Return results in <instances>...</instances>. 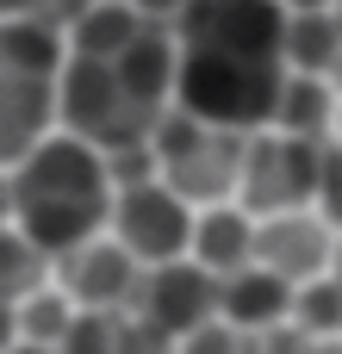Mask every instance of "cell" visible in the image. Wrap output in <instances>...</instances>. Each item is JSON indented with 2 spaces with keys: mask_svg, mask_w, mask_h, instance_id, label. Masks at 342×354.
<instances>
[{
  "mask_svg": "<svg viewBox=\"0 0 342 354\" xmlns=\"http://www.w3.org/2000/svg\"><path fill=\"white\" fill-rule=\"evenodd\" d=\"M118 354H181V336H168L162 324H150V317H131V311H125Z\"/></svg>",
  "mask_w": 342,
  "mask_h": 354,
  "instance_id": "cb8c5ba5",
  "label": "cell"
},
{
  "mask_svg": "<svg viewBox=\"0 0 342 354\" xmlns=\"http://www.w3.org/2000/svg\"><path fill=\"white\" fill-rule=\"evenodd\" d=\"M106 174H112V187H118V193L162 180V156H156V137H150V143H131V149H112V156H106Z\"/></svg>",
  "mask_w": 342,
  "mask_h": 354,
  "instance_id": "7402d4cb",
  "label": "cell"
},
{
  "mask_svg": "<svg viewBox=\"0 0 342 354\" xmlns=\"http://www.w3.org/2000/svg\"><path fill=\"white\" fill-rule=\"evenodd\" d=\"M193 230H199V205H187L168 180L131 187L112 205V236L143 261V268H168L193 255Z\"/></svg>",
  "mask_w": 342,
  "mask_h": 354,
  "instance_id": "52a82bcc",
  "label": "cell"
},
{
  "mask_svg": "<svg viewBox=\"0 0 342 354\" xmlns=\"http://www.w3.org/2000/svg\"><path fill=\"white\" fill-rule=\"evenodd\" d=\"M125 336V311H75V330L56 354H118Z\"/></svg>",
  "mask_w": 342,
  "mask_h": 354,
  "instance_id": "44dd1931",
  "label": "cell"
},
{
  "mask_svg": "<svg viewBox=\"0 0 342 354\" xmlns=\"http://www.w3.org/2000/svg\"><path fill=\"white\" fill-rule=\"evenodd\" d=\"M336 143H342V112H336Z\"/></svg>",
  "mask_w": 342,
  "mask_h": 354,
  "instance_id": "d6a6232c",
  "label": "cell"
},
{
  "mask_svg": "<svg viewBox=\"0 0 342 354\" xmlns=\"http://www.w3.org/2000/svg\"><path fill=\"white\" fill-rule=\"evenodd\" d=\"M330 87H336V93H342V62H336V68H330Z\"/></svg>",
  "mask_w": 342,
  "mask_h": 354,
  "instance_id": "4dcf8cb0",
  "label": "cell"
},
{
  "mask_svg": "<svg viewBox=\"0 0 342 354\" xmlns=\"http://www.w3.org/2000/svg\"><path fill=\"white\" fill-rule=\"evenodd\" d=\"M131 317H150V324H162L168 336L187 342L193 330H206V324L224 317V280L212 268H199L193 255L168 261V268H150L143 286H137V299H131Z\"/></svg>",
  "mask_w": 342,
  "mask_h": 354,
  "instance_id": "ba28073f",
  "label": "cell"
},
{
  "mask_svg": "<svg viewBox=\"0 0 342 354\" xmlns=\"http://www.w3.org/2000/svg\"><path fill=\"white\" fill-rule=\"evenodd\" d=\"M150 25H156V19H143L131 0H93V6L69 25V44H75V56H87V62H118Z\"/></svg>",
  "mask_w": 342,
  "mask_h": 354,
  "instance_id": "9a60e30c",
  "label": "cell"
},
{
  "mask_svg": "<svg viewBox=\"0 0 342 354\" xmlns=\"http://www.w3.org/2000/svg\"><path fill=\"white\" fill-rule=\"evenodd\" d=\"M50 274H56V255L37 249L19 224H6V236H0V292H6V305H25V299L50 292Z\"/></svg>",
  "mask_w": 342,
  "mask_h": 354,
  "instance_id": "ac0fdd59",
  "label": "cell"
},
{
  "mask_svg": "<svg viewBox=\"0 0 342 354\" xmlns=\"http://www.w3.org/2000/svg\"><path fill=\"white\" fill-rule=\"evenodd\" d=\"M75 299L56 286V292H37L25 305H6V342H37V348H62L69 330H75Z\"/></svg>",
  "mask_w": 342,
  "mask_h": 354,
  "instance_id": "d6986e66",
  "label": "cell"
},
{
  "mask_svg": "<svg viewBox=\"0 0 342 354\" xmlns=\"http://www.w3.org/2000/svg\"><path fill=\"white\" fill-rule=\"evenodd\" d=\"M174 37H181V50L280 62V50H287V0H193L181 12Z\"/></svg>",
  "mask_w": 342,
  "mask_h": 354,
  "instance_id": "8992f818",
  "label": "cell"
},
{
  "mask_svg": "<svg viewBox=\"0 0 342 354\" xmlns=\"http://www.w3.org/2000/svg\"><path fill=\"white\" fill-rule=\"evenodd\" d=\"M318 187H324V143H305V137H287V131H262L249 143L237 205L255 212V218H287V212H312Z\"/></svg>",
  "mask_w": 342,
  "mask_h": 354,
  "instance_id": "5b68a950",
  "label": "cell"
},
{
  "mask_svg": "<svg viewBox=\"0 0 342 354\" xmlns=\"http://www.w3.org/2000/svg\"><path fill=\"white\" fill-rule=\"evenodd\" d=\"M93 0H6V19H50V25H75Z\"/></svg>",
  "mask_w": 342,
  "mask_h": 354,
  "instance_id": "484cf974",
  "label": "cell"
},
{
  "mask_svg": "<svg viewBox=\"0 0 342 354\" xmlns=\"http://www.w3.org/2000/svg\"><path fill=\"white\" fill-rule=\"evenodd\" d=\"M143 261L118 243V236H93L75 255L56 261V286L81 305V311H131L137 286H143Z\"/></svg>",
  "mask_w": 342,
  "mask_h": 354,
  "instance_id": "9c48e42d",
  "label": "cell"
},
{
  "mask_svg": "<svg viewBox=\"0 0 342 354\" xmlns=\"http://www.w3.org/2000/svg\"><path fill=\"white\" fill-rule=\"evenodd\" d=\"M293 324H299V330H312V336H342V280H336V274H324V280L299 286Z\"/></svg>",
  "mask_w": 342,
  "mask_h": 354,
  "instance_id": "ffe728a7",
  "label": "cell"
},
{
  "mask_svg": "<svg viewBox=\"0 0 342 354\" xmlns=\"http://www.w3.org/2000/svg\"><path fill=\"white\" fill-rule=\"evenodd\" d=\"M255 236H262V218L243 212L237 199L231 205H206L199 212V230H193V261L212 268L218 280H231V274L255 268Z\"/></svg>",
  "mask_w": 342,
  "mask_h": 354,
  "instance_id": "7c38bea8",
  "label": "cell"
},
{
  "mask_svg": "<svg viewBox=\"0 0 342 354\" xmlns=\"http://www.w3.org/2000/svg\"><path fill=\"white\" fill-rule=\"evenodd\" d=\"M312 354H342V336H318V342H312Z\"/></svg>",
  "mask_w": 342,
  "mask_h": 354,
  "instance_id": "f1b7e54d",
  "label": "cell"
},
{
  "mask_svg": "<svg viewBox=\"0 0 342 354\" xmlns=\"http://www.w3.org/2000/svg\"><path fill=\"white\" fill-rule=\"evenodd\" d=\"M56 93H62V131H69V137H87V143L106 149V156H112V149H131V143H150L156 124H162V112H150V106L118 81L112 62L75 56V62L62 68Z\"/></svg>",
  "mask_w": 342,
  "mask_h": 354,
  "instance_id": "277c9868",
  "label": "cell"
},
{
  "mask_svg": "<svg viewBox=\"0 0 342 354\" xmlns=\"http://www.w3.org/2000/svg\"><path fill=\"white\" fill-rule=\"evenodd\" d=\"M181 354H255V336L218 317V324H206V330H193V336L181 342Z\"/></svg>",
  "mask_w": 342,
  "mask_h": 354,
  "instance_id": "603a6c76",
  "label": "cell"
},
{
  "mask_svg": "<svg viewBox=\"0 0 342 354\" xmlns=\"http://www.w3.org/2000/svg\"><path fill=\"white\" fill-rule=\"evenodd\" d=\"M112 205L118 187L106 174V149H93L87 137L56 131L25 162L6 168V224H19L56 261L93 243L100 224H112Z\"/></svg>",
  "mask_w": 342,
  "mask_h": 354,
  "instance_id": "6da1fadb",
  "label": "cell"
},
{
  "mask_svg": "<svg viewBox=\"0 0 342 354\" xmlns=\"http://www.w3.org/2000/svg\"><path fill=\"white\" fill-rule=\"evenodd\" d=\"M293 305H299V286L280 280V274L262 268V261L224 280V324H237V330H249V336L293 324Z\"/></svg>",
  "mask_w": 342,
  "mask_h": 354,
  "instance_id": "4fadbf2b",
  "label": "cell"
},
{
  "mask_svg": "<svg viewBox=\"0 0 342 354\" xmlns=\"http://www.w3.org/2000/svg\"><path fill=\"white\" fill-rule=\"evenodd\" d=\"M287 75H324L342 62V19L336 12H287Z\"/></svg>",
  "mask_w": 342,
  "mask_h": 354,
  "instance_id": "e0dca14e",
  "label": "cell"
},
{
  "mask_svg": "<svg viewBox=\"0 0 342 354\" xmlns=\"http://www.w3.org/2000/svg\"><path fill=\"white\" fill-rule=\"evenodd\" d=\"M287 12H336V0H287Z\"/></svg>",
  "mask_w": 342,
  "mask_h": 354,
  "instance_id": "83f0119b",
  "label": "cell"
},
{
  "mask_svg": "<svg viewBox=\"0 0 342 354\" xmlns=\"http://www.w3.org/2000/svg\"><path fill=\"white\" fill-rule=\"evenodd\" d=\"M6 354H56V348H37V342H6Z\"/></svg>",
  "mask_w": 342,
  "mask_h": 354,
  "instance_id": "f546056e",
  "label": "cell"
},
{
  "mask_svg": "<svg viewBox=\"0 0 342 354\" xmlns=\"http://www.w3.org/2000/svg\"><path fill=\"white\" fill-rule=\"evenodd\" d=\"M336 19H342V0H336Z\"/></svg>",
  "mask_w": 342,
  "mask_h": 354,
  "instance_id": "836d02e7",
  "label": "cell"
},
{
  "mask_svg": "<svg viewBox=\"0 0 342 354\" xmlns=\"http://www.w3.org/2000/svg\"><path fill=\"white\" fill-rule=\"evenodd\" d=\"M62 131V93L44 75H6V168Z\"/></svg>",
  "mask_w": 342,
  "mask_h": 354,
  "instance_id": "8fae6325",
  "label": "cell"
},
{
  "mask_svg": "<svg viewBox=\"0 0 342 354\" xmlns=\"http://www.w3.org/2000/svg\"><path fill=\"white\" fill-rule=\"evenodd\" d=\"M249 143L255 137H237V131H218L181 106L162 112L156 124V156H162V180L187 199V205H231L243 193V162H249Z\"/></svg>",
  "mask_w": 342,
  "mask_h": 354,
  "instance_id": "3957f363",
  "label": "cell"
},
{
  "mask_svg": "<svg viewBox=\"0 0 342 354\" xmlns=\"http://www.w3.org/2000/svg\"><path fill=\"white\" fill-rule=\"evenodd\" d=\"M312 330H299V324H280V330H262L255 336V354H312Z\"/></svg>",
  "mask_w": 342,
  "mask_h": 354,
  "instance_id": "4316f807",
  "label": "cell"
},
{
  "mask_svg": "<svg viewBox=\"0 0 342 354\" xmlns=\"http://www.w3.org/2000/svg\"><path fill=\"white\" fill-rule=\"evenodd\" d=\"M318 218L342 236V143H324V187H318Z\"/></svg>",
  "mask_w": 342,
  "mask_h": 354,
  "instance_id": "d4e9b609",
  "label": "cell"
},
{
  "mask_svg": "<svg viewBox=\"0 0 342 354\" xmlns=\"http://www.w3.org/2000/svg\"><path fill=\"white\" fill-rule=\"evenodd\" d=\"M280 93H287V62H255V56H212V50H181V87L174 106L237 131V137H262L280 118Z\"/></svg>",
  "mask_w": 342,
  "mask_h": 354,
  "instance_id": "7a4b0ae2",
  "label": "cell"
},
{
  "mask_svg": "<svg viewBox=\"0 0 342 354\" xmlns=\"http://www.w3.org/2000/svg\"><path fill=\"white\" fill-rule=\"evenodd\" d=\"M0 62H6V75H44V81H62V68L75 62L69 25H50V19H6Z\"/></svg>",
  "mask_w": 342,
  "mask_h": 354,
  "instance_id": "5bb4252c",
  "label": "cell"
},
{
  "mask_svg": "<svg viewBox=\"0 0 342 354\" xmlns=\"http://www.w3.org/2000/svg\"><path fill=\"white\" fill-rule=\"evenodd\" d=\"M336 230L318 218V212H287V218H262V236H255V261L274 268L280 280L293 286H312L324 274H336Z\"/></svg>",
  "mask_w": 342,
  "mask_h": 354,
  "instance_id": "30bf717a",
  "label": "cell"
},
{
  "mask_svg": "<svg viewBox=\"0 0 342 354\" xmlns=\"http://www.w3.org/2000/svg\"><path fill=\"white\" fill-rule=\"evenodd\" d=\"M336 280H342V243H336Z\"/></svg>",
  "mask_w": 342,
  "mask_h": 354,
  "instance_id": "1f68e13d",
  "label": "cell"
},
{
  "mask_svg": "<svg viewBox=\"0 0 342 354\" xmlns=\"http://www.w3.org/2000/svg\"><path fill=\"white\" fill-rule=\"evenodd\" d=\"M336 112H342V93L324 81V75H287V93H280V118H274V131L305 137V143H330Z\"/></svg>",
  "mask_w": 342,
  "mask_h": 354,
  "instance_id": "2e32d148",
  "label": "cell"
}]
</instances>
